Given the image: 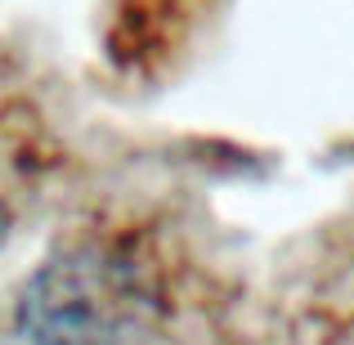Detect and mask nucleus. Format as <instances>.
Returning a JSON list of instances; mask_svg holds the SVG:
<instances>
[{
  "label": "nucleus",
  "mask_w": 354,
  "mask_h": 345,
  "mask_svg": "<svg viewBox=\"0 0 354 345\" xmlns=\"http://www.w3.org/2000/svg\"><path fill=\"white\" fill-rule=\"evenodd\" d=\"M9 229H14V207H9V193L0 189V247H5Z\"/></svg>",
  "instance_id": "2"
},
{
  "label": "nucleus",
  "mask_w": 354,
  "mask_h": 345,
  "mask_svg": "<svg viewBox=\"0 0 354 345\" xmlns=\"http://www.w3.org/2000/svg\"><path fill=\"white\" fill-rule=\"evenodd\" d=\"M162 314V265L144 238L95 229L36 265L14 305L27 345H135Z\"/></svg>",
  "instance_id": "1"
}]
</instances>
